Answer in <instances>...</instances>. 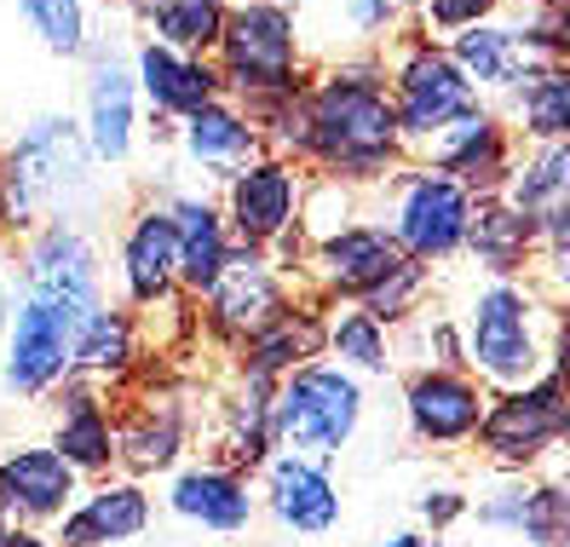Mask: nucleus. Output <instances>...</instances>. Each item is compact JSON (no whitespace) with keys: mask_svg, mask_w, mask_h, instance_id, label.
<instances>
[{"mask_svg":"<svg viewBox=\"0 0 570 547\" xmlns=\"http://www.w3.org/2000/svg\"><path fill=\"white\" fill-rule=\"evenodd\" d=\"M92 162L98 156L87 150V133L70 116H36L23 127V139L7 150V162H0V219L70 225L98 196Z\"/></svg>","mask_w":570,"mask_h":547,"instance_id":"f257e3e1","label":"nucleus"},{"mask_svg":"<svg viewBox=\"0 0 570 547\" xmlns=\"http://www.w3.org/2000/svg\"><path fill=\"white\" fill-rule=\"evenodd\" d=\"M312 156L334 179H381L404 150V133L392 116V92L375 70H334L306 92Z\"/></svg>","mask_w":570,"mask_h":547,"instance_id":"f03ea898","label":"nucleus"},{"mask_svg":"<svg viewBox=\"0 0 570 547\" xmlns=\"http://www.w3.org/2000/svg\"><path fill=\"white\" fill-rule=\"evenodd\" d=\"M553 358H559V312H542L524 289L495 283L466 305L461 363H473L484 387L519 392L553 374Z\"/></svg>","mask_w":570,"mask_h":547,"instance_id":"7ed1b4c3","label":"nucleus"},{"mask_svg":"<svg viewBox=\"0 0 570 547\" xmlns=\"http://www.w3.org/2000/svg\"><path fill=\"white\" fill-rule=\"evenodd\" d=\"M363 427V387L341 363H306L272 392V443L283 456L334 461Z\"/></svg>","mask_w":570,"mask_h":547,"instance_id":"20e7f679","label":"nucleus"},{"mask_svg":"<svg viewBox=\"0 0 570 547\" xmlns=\"http://www.w3.org/2000/svg\"><path fill=\"white\" fill-rule=\"evenodd\" d=\"M299 70V36H294V12L277 0H248V7L225 12L219 29V81H230L248 105L259 98H283L294 92Z\"/></svg>","mask_w":570,"mask_h":547,"instance_id":"39448f33","label":"nucleus"},{"mask_svg":"<svg viewBox=\"0 0 570 547\" xmlns=\"http://www.w3.org/2000/svg\"><path fill=\"white\" fill-rule=\"evenodd\" d=\"M564 427H570V409H564V387H559V369H553V374H542V381L484 403L479 443H484V456L495 467L530 472L564 443Z\"/></svg>","mask_w":570,"mask_h":547,"instance_id":"423d86ee","label":"nucleus"},{"mask_svg":"<svg viewBox=\"0 0 570 547\" xmlns=\"http://www.w3.org/2000/svg\"><path fill=\"white\" fill-rule=\"evenodd\" d=\"M466 214H473V191H461L439 167H415L392 196V225L386 236L404 260H450L466 236Z\"/></svg>","mask_w":570,"mask_h":547,"instance_id":"0eeeda50","label":"nucleus"},{"mask_svg":"<svg viewBox=\"0 0 570 547\" xmlns=\"http://www.w3.org/2000/svg\"><path fill=\"white\" fill-rule=\"evenodd\" d=\"M23 300H41L70 329L98 312V254L81 225H47L23 254Z\"/></svg>","mask_w":570,"mask_h":547,"instance_id":"6e6552de","label":"nucleus"},{"mask_svg":"<svg viewBox=\"0 0 570 547\" xmlns=\"http://www.w3.org/2000/svg\"><path fill=\"white\" fill-rule=\"evenodd\" d=\"M466 110H479V92L455 70V58L439 47H415L404 64H397V81H392V116L397 133L410 145H426L432 133H444L450 121H461Z\"/></svg>","mask_w":570,"mask_h":547,"instance_id":"1a4fd4ad","label":"nucleus"},{"mask_svg":"<svg viewBox=\"0 0 570 547\" xmlns=\"http://www.w3.org/2000/svg\"><path fill=\"white\" fill-rule=\"evenodd\" d=\"M81 496V478L63 467V456L52 443H23V450L0 456V507H7L12 525H58L63 512L76 507Z\"/></svg>","mask_w":570,"mask_h":547,"instance_id":"9d476101","label":"nucleus"},{"mask_svg":"<svg viewBox=\"0 0 570 547\" xmlns=\"http://www.w3.org/2000/svg\"><path fill=\"white\" fill-rule=\"evenodd\" d=\"M230 231L243 236V248H272L299 219V174L288 162H248L243 174H230L225 191Z\"/></svg>","mask_w":570,"mask_h":547,"instance_id":"9b49d317","label":"nucleus"},{"mask_svg":"<svg viewBox=\"0 0 570 547\" xmlns=\"http://www.w3.org/2000/svg\"><path fill=\"white\" fill-rule=\"evenodd\" d=\"M484 403L490 398L479 392V381L461 369H421L404 392L410 427L421 443H473L479 421H484Z\"/></svg>","mask_w":570,"mask_h":547,"instance_id":"f8f14e48","label":"nucleus"},{"mask_svg":"<svg viewBox=\"0 0 570 547\" xmlns=\"http://www.w3.org/2000/svg\"><path fill=\"white\" fill-rule=\"evenodd\" d=\"M150 530V496L139 478H110L76 496V507L58 519V547H127Z\"/></svg>","mask_w":570,"mask_h":547,"instance_id":"ddd939ff","label":"nucleus"},{"mask_svg":"<svg viewBox=\"0 0 570 547\" xmlns=\"http://www.w3.org/2000/svg\"><path fill=\"white\" fill-rule=\"evenodd\" d=\"M208 300H214V323H219L225 334H243V340H254L259 329H272V323L288 312L277 271H272V260H265L259 248L225 254V271L214 277Z\"/></svg>","mask_w":570,"mask_h":547,"instance_id":"4468645a","label":"nucleus"},{"mask_svg":"<svg viewBox=\"0 0 570 547\" xmlns=\"http://www.w3.org/2000/svg\"><path fill=\"white\" fill-rule=\"evenodd\" d=\"M426 150H432L426 167H439V174H450L461 191H479V196L501 191V179H508V167H513L508 133H501V121L490 110H466L444 133H432Z\"/></svg>","mask_w":570,"mask_h":547,"instance_id":"2eb2a0df","label":"nucleus"},{"mask_svg":"<svg viewBox=\"0 0 570 547\" xmlns=\"http://www.w3.org/2000/svg\"><path fill=\"white\" fill-rule=\"evenodd\" d=\"M70 346H76V329L58 312H47L41 300H23L12 340H7V387L18 398H41L47 387H58V374L70 369Z\"/></svg>","mask_w":570,"mask_h":547,"instance_id":"dca6fc26","label":"nucleus"},{"mask_svg":"<svg viewBox=\"0 0 570 547\" xmlns=\"http://www.w3.org/2000/svg\"><path fill=\"white\" fill-rule=\"evenodd\" d=\"M265 507L277 512V525L294 536H323L341 519V490L323 461L306 456H272L265 461Z\"/></svg>","mask_w":570,"mask_h":547,"instance_id":"f3484780","label":"nucleus"},{"mask_svg":"<svg viewBox=\"0 0 570 547\" xmlns=\"http://www.w3.org/2000/svg\"><path fill=\"white\" fill-rule=\"evenodd\" d=\"M167 507H174L190 530L237 536L254 519V490H248V478L230 472V467H185V472H174V485H167Z\"/></svg>","mask_w":570,"mask_h":547,"instance_id":"a211bd4d","label":"nucleus"},{"mask_svg":"<svg viewBox=\"0 0 570 547\" xmlns=\"http://www.w3.org/2000/svg\"><path fill=\"white\" fill-rule=\"evenodd\" d=\"M397 243L386 236V225H341L334 236L317 243V283L334 294H368L381 277L397 271Z\"/></svg>","mask_w":570,"mask_h":547,"instance_id":"6ab92c4d","label":"nucleus"},{"mask_svg":"<svg viewBox=\"0 0 570 547\" xmlns=\"http://www.w3.org/2000/svg\"><path fill=\"white\" fill-rule=\"evenodd\" d=\"M455 70L479 87H519L542 70L548 58H535V47L524 41V29H508V23H479V29H461L455 36Z\"/></svg>","mask_w":570,"mask_h":547,"instance_id":"aec40b11","label":"nucleus"},{"mask_svg":"<svg viewBox=\"0 0 570 547\" xmlns=\"http://www.w3.org/2000/svg\"><path fill=\"white\" fill-rule=\"evenodd\" d=\"M139 87L161 116H196L203 105L219 98V70H208L190 52H167L156 41L139 47Z\"/></svg>","mask_w":570,"mask_h":547,"instance_id":"412c9836","label":"nucleus"},{"mask_svg":"<svg viewBox=\"0 0 570 547\" xmlns=\"http://www.w3.org/2000/svg\"><path fill=\"white\" fill-rule=\"evenodd\" d=\"M167 219H174V277L196 294H208L214 277L225 271V219L208 208L203 196H179L174 208H167Z\"/></svg>","mask_w":570,"mask_h":547,"instance_id":"4be33fe9","label":"nucleus"},{"mask_svg":"<svg viewBox=\"0 0 570 547\" xmlns=\"http://www.w3.org/2000/svg\"><path fill=\"white\" fill-rule=\"evenodd\" d=\"M259 127L243 116V110H230V105H203L196 116H185V156L196 167H214V174H243L248 162H259Z\"/></svg>","mask_w":570,"mask_h":547,"instance_id":"5701e85b","label":"nucleus"},{"mask_svg":"<svg viewBox=\"0 0 570 547\" xmlns=\"http://www.w3.org/2000/svg\"><path fill=\"white\" fill-rule=\"evenodd\" d=\"M87 150L98 162H127L132 150V76L116 58L92 64L87 81Z\"/></svg>","mask_w":570,"mask_h":547,"instance_id":"b1692460","label":"nucleus"},{"mask_svg":"<svg viewBox=\"0 0 570 547\" xmlns=\"http://www.w3.org/2000/svg\"><path fill=\"white\" fill-rule=\"evenodd\" d=\"M52 450L63 456L76 478H98L116 467V427L105 416V403L92 392H70L58 409V432H52Z\"/></svg>","mask_w":570,"mask_h":547,"instance_id":"393cba45","label":"nucleus"},{"mask_svg":"<svg viewBox=\"0 0 570 547\" xmlns=\"http://www.w3.org/2000/svg\"><path fill=\"white\" fill-rule=\"evenodd\" d=\"M564 191H570V150H564V139L559 145H535V156L524 167H508V179H501V202H508L524 225H548L553 214H570Z\"/></svg>","mask_w":570,"mask_h":547,"instance_id":"a878e982","label":"nucleus"},{"mask_svg":"<svg viewBox=\"0 0 570 547\" xmlns=\"http://www.w3.org/2000/svg\"><path fill=\"white\" fill-rule=\"evenodd\" d=\"M461 248H473V260L484 271H495V277H513V271L530 260V248H535V225H524L501 196H479L473 214H466Z\"/></svg>","mask_w":570,"mask_h":547,"instance_id":"bb28decb","label":"nucleus"},{"mask_svg":"<svg viewBox=\"0 0 570 547\" xmlns=\"http://www.w3.org/2000/svg\"><path fill=\"white\" fill-rule=\"evenodd\" d=\"M121 271H127V294L139 305L174 289V219H167V208H145L132 219L121 243Z\"/></svg>","mask_w":570,"mask_h":547,"instance_id":"cd10ccee","label":"nucleus"},{"mask_svg":"<svg viewBox=\"0 0 570 547\" xmlns=\"http://www.w3.org/2000/svg\"><path fill=\"white\" fill-rule=\"evenodd\" d=\"M272 381L265 374H243V387L230 392L225 403V467L230 472H243V467H259V461H272Z\"/></svg>","mask_w":570,"mask_h":547,"instance_id":"c85d7f7f","label":"nucleus"},{"mask_svg":"<svg viewBox=\"0 0 570 547\" xmlns=\"http://www.w3.org/2000/svg\"><path fill=\"white\" fill-rule=\"evenodd\" d=\"M132 7H139V18L156 36V47H167V52L203 58L208 47H219L225 0H132Z\"/></svg>","mask_w":570,"mask_h":547,"instance_id":"c756f323","label":"nucleus"},{"mask_svg":"<svg viewBox=\"0 0 570 547\" xmlns=\"http://www.w3.org/2000/svg\"><path fill=\"white\" fill-rule=\"evenodd\" d=\"M179 443H185V416H179L174 398H161V403H145L139 416L116 432V461L145 478V472L174 467L179 461Z\"/></svg>","mask_w":570,"mask_h":547,"instance_id":"7c9ffc66","label":"nucleus"},{"mask_svg":"<svg viewBox=\"0 0 570 547\" xmlns=\"http://www.w3.org/2000/svg\"><path fill=\"white\" fill-rule=\"evenodd\" d=\"M323 346V329L306 318V312H283L272 329H259L248 340V374H265V381H277L288 369H306V358Z\"/></svg>","mask_w":570,"mask_h":547,"instance_id":"2f4dec72","label":"nucleus"},{"mask_svg":"<svg viewBox=\"0 0 570 547\" xmlns=\"http://www.w3.org/2000/svg\"><path fill=\"white\" fill-rule=\"evenodd\" d=\"M519 121L535 145H559L570 127V81L564 64H542L530 81H519Z\"/></svg>","mask_w":570,"mask_h":547,"instance_id":"473e14b6","label":"nucleus"},{"mask_svg":"<svg viewBox=\"0 0 570 547\" xmlns=\"http://www.w3.org/2000/svg\"><path fill=\"white\" fill-rule=\"evenodd\" d=\"M132 363V323L121 312H98L76 329V346H70V369H87V374H121Z\"/></svg>","mask_w":570,"mask_h":547,"instance_id":"72a5a7b5","label":"nucleus"},{"mask_svg":"<svg viewBox=\"0 0 570 547\" xmlns=\"http://www.w3.org/2000/svg\"><path fill=\"white\" fill-rule=\"evenodd\" d=\"M328 346H334V358H341L346 374H352V369H363V374H386V369H392L386 329H381L375 318H363L357 305L328 323Z\"/></svg>","mask_w":570,"mask_h":547,"instance_id":"f704fd0d","label":"nucleus"},{"mask_svg":"<svg viewBox=\"0 0 570 547\" xmlns=\"http://www.w3.org/2000/svg\"><path fill=\"white\" fill-rule=\"evenodd\" d=\"M29 29L63 58H76L87 47V0H18Z\"/></svg>","mask_w":570,"mask_h":547,"instance_id":"c9c22d12","label":"nucleus"},{"mask_svg":"<svg viewBox=\"0 0 570 547\" xmlns=\"http://www.w3.org/2000/svg\"><path fill=\"white\" fill-rule=\"evenodd\" d=\"M519 536L530 547H564L570 541V496L553 485H530L524 490V519H519Z\"/></svg>","mask_w":570,"mask_h":547,"instance_id":"e433bc0d","label":"nucleus"},{"mask_svg":"<svg viewBox=\"0 0 570 547\" xmlns=\"http://www.w3.org/2000/svg\"><path fill=\"white\" fill-rule=\"evenodd\" d=\"M421 289H426V265H421V260H397V271H392V277H381L375 289L363 294L357 312H363V318H375V323L386 329V323H397V318H410V312H415Z\"/></svg>","mask_w":570,"mask_h":547,"instance_id":"4c0bfd02","label":"nucleus"},{"mask_svg":"<svg viewBox=\"0 0 570 547\" xmlns=\"http://www.w3.org/2000/svg\"><path fill=\"white\" fill-rule=\"evenodd\" d=\"M501 12V0H421V18L426 29H439V36H461V29H479Z\"/></svg>","mask_w":570,"mask_h":547,"instance_id":"58836bf2","label":"nucleus"},{"mask_svg":"<svg viewBox=\"0 0 570 547\" xmlns=\"http://www.w3.org/2000/svg\"><path fill=\"white\" fill-rule=\"evenodd\" d=\"M466 512H473V507H466L461 490H426V496H421V519L432 525V536H444L455 519H466Z\"/></svg>","mask_w":570,"mask_h":547,"instance_id":"ea45409f","label":"nucleus"},{"mask_svg":"<svg viewBox=\"0 0 570 547\" xmlns=\"http://www.w3.org/2000/svg\"><path fill=\"white\" fill-rule=\"evenodd\" d=\"M397 7H404V0H346V18L375 36V29H386V23L397 18Z\"/></svg>","mask_w":570,"mask_h":547,"instance_id":"a19ab883","label":"nucleus"},{"mask_svg":"<svg viewBox=\"0 0 570 547\" xmlns=\"http://www.w3.org/2000/svg\"><path fill=\"white\" fill-rule=\"evenodd\" d=\"M0 547H58L47 530H29V525H7L0 530Z\"/></svg>","mask_w":570,"mask_h":547,"instance_id":"79ce46f5","label":"nucleus"},{"mask_svg":"<svg viewBox=\"0 0 570 547\" xmlns=\"http://www.w3.org/2000/svg\"><path fill=\"white\" fill-rule=\"evenodd\" d=\"M421 541H426L421 530H397V536H392V541H381V547H421Z\"/></svg>","mask_w":570,"mask_h":547,"instance_id":"37998d69","label":"nucleus"},{"mask_svg":"<svg viewBox=\"0 0 570 547\" xmlns=\"http://www.w3.org/2000/svg\"><path fill=\"white\" fill-rule=\"evenodd\" d=\"M7 318H12V294H7V283H0V334H7Z\"/></svg>","mask_w":570,"mask_h":547,"instance_id":"c03bdc74","label":"nucleus"},{"mask_svg":"<svg viewBox=\"0 0 570 547\" xmlns=\"http://www.w3.org/2000/svg\"><path fill=\"white\" fill-rule=\"evenodd\" d=\"M535 7H542V12H564V0H535Z\"/></svg>","mask_w":570,"mask_h":547,"instance_id":"a18cd8bd","label":"nucleus"},{"mask_svg":"<svg viewBox=\"0 0 570 547\" xmlns=\"http://www.w3.org/2000/svg\"><path fill=\"white\" fill-rule=\"evenodd\" d=\"M421 547H455V541H444V536H426Z\"/></svg>","mask_w":570,"mask_h":547,"instance_id":"49530a36","label":"nucleus"},{"mask_svg":"<svg viewBox=\"0 0 570 547\" xmlns=\"http://www.w3.org/2000/svg\"><path fill=\"white\" fill-rule=\"evenodd\" d=\"M7 525H12V519H7V507H0V530H7Z\"/></svg>","mask_w":570,"mask_h":547,"instance_id":"de8ad7c7","label":"nucleus"}]
</instances>
